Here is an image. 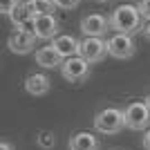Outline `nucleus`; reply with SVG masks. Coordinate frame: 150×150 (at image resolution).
<instances>
[{"label": "nucleus", "mask_w": 150, "mask_h": 150, "mask_svg": "<svg viewBox=\"0 0 150 150\" xmlns=\"http://www.w3.org/2000/svg\"><path fill=\"white\" fill-rule=\"evenodd\" d=\"M110 29L121 34H137L144 29V16L137 5H119L110 16Z\"/></svg>", "instance_id": "nucleus-1"}, {"label": "nucleus", "mask_w": 150, "mask_h": 150, "mask_svg": "<svg viewBox=\"0 0 150 150\" xmlns=\"http://www.w3.org/2000/svg\"><path fill=\"white\" fill-rule=\"evenodd\" d=\"M125 128V114L119 108H103L94 117V130L101 134H117Z\"/></svg>", "instance_id": "nucleus-2"}, {"label": "nucleus", "mask_w": 150, "mask_h": 150, "mask_svg": "<svg viewBox=\"0 0 150 150\" xmlns=\"http://www.w3.org/2000/svg\"><path fill=\"white\" fill-rule=\"evenodd\" d=\"M123 114H125V128L137 132L150 128V108L146 101H132L123 110Z\"/></svg>", "instance_id": "nucleus-3"}, {"label": "nucleus", "mask_w": 150, "mask_h": 150, "mask_svg": "<svg viewBox=\"0 0 150 150\" xmlns=\"http://www.w3.org/2000/svg\"><path fill=\"white\" fill-rule=\"evenodd\" d=\"M90 65H92L90 61H85L81 54H76V56H69V58L63 61L61 74H63V79L69 81V83H83L90 76Z\"/></svg>", "instance_id": "nucleus-4"}, {"label": "nucleus", "mask_w": 150, "mask_h": 150, "mask_svg": "<svg viewBox=\"0 0 150 150\" xmlns=\"http://www.w3.org/2000/svg\"><path fill=\"white\" fill-rule=\"evenodd\" d=\"M134 52H137V45L132 40V34H121L117 31L114 36L108 38V54L114 58H130L134 56Z\"/></svg>", "instance_id": "nucleus-5"}, {"label": "nucleus", "mask_w": 150, "mask_h": 150, "mask_svg": "<svg viewBox=\"0 0 150 150\" xmlns=\"http://www.w3.org/2000/svg\"><path fill=\"white\" fill-rule=\"evenodd\" d=\"M79 54L90 63H99L108 54V40H103V36H85L81 40Z\"/></svg>", "instance_id": "nucleus-6"}, {"label": "nucleus", "mask_w": 150, "mask_h": 150, "mask_svg": "<svg viewBox=\"0 0 150 150\" xmlns=\"http://www.w3.org/2000/svg\"><path fill=\"white\" fill-rule=\"evenodd\" d=\"M110 27V18H105L103 13H90L83 16L81 20V31L85 36H103Z\"/></svg>", "instance_id": "nucleus-7"}, {"label": "nucleus", "mask_w": 150, "mask_h": 150, "mask_svg": "<svg viewBox=\"0 0 150 150\" xmlns=\"http://www.w3.org/2000/svg\"><path fill=\"white\" fill-rule=\"evenodd\" d=\"M7 45H9V50H11L13 54H29V52L36 47V36H34V34H27V31H23V29H16L11 36H9Z\"/></svg>", "instance_id": "nucleus-8"}, {"label": "nucleus", "mask_w": 150, "mask_h": 150, "mask_svg": "<svg viewBox=\"0 0 150 150\" xmlns=\"http://www.w3.org/2000/svg\"><path fill=\"white\" fill-rule=\"evenodd\" d=\"M58 36V20L54 18V13H43L36 16V38L40 40H52Z\"/></svg>", "instance_id": "nucleus-9"}, {"label": "nucleus", "mask_w": 150, "mask_h": 150, "mask_svg": "<svg viewBox=\"0 0 150 150\" xmlns=\"http://www.w3.org/2000/svg\"><path fill=\"white\" fill-rule=\"evenodd\" d=\"M69 150H101V141L94 132L88 130H81V132H74L69 137Z\"/></svg>", "instance_id": "nucleus-10"}, {"label": "nucleus", "mask_w": 150, "mask_h": 150, "mask_svg": "<svg viewBox=\"0 0 150 150\" xmlns=\"http://www.w3.org/2000/svg\"><path fill=\"white\" fill-rule=\"evenodd\" d=\"M63 61H65V58H63L61 54L54 50V45H47V47L36 50V65H40V67H45V69L61 67Z\"/></svg>", "instance_id": "nucleus-11"}, {"label": "nucleus", "mask_w": 150, "mask_h": 150, "mask_svg": "<svg viewBox=\"0 0 150 150\" xmlns=\"http://www.w3.org/2000/svg\"><path fill=\"white\" fill-rule=\"evenodd\" d=\"M54 50L61 54L63 58H69V56H76L79 54V47H81V40H76L74 36L69 34H61V36L54 38Z\"/></svg>", "instance_id": "nucleus-12"}, {"label": "nucleus", "mask_w": 150, "mask_h": 150, "mask_svg": "<svg viewBox=\"0 0 150 150\" xmlns=\"http://www.w3.org/2000/svg\"><path fill=\"white\" fill-rule=\"evenodd\" d=\"M52 88V81L47 74H29L25 81V90L31 94V96H43L47 94Z\"/></svg>", "instance_id": "nucleus-13"}, {"label": "nucleus", "mask_w": 150, "mask_h": 150, "mask_svg": "<svg viewBox=\"0 0 150 150\" xmlns=\"http://www.w3.org/2000/svg\"><path fill=\"white\" fill-rule=\"evenodd\" d=\"M9 18H11V23H13V27H23L25 25V23H29V20H34L36 18V16H34V11H31L29 7L25 5V2H20L18 7H16V9H13L11 13H9Z\"/></svg>", "instance_id": "nucleus-14"}, {"label": "nucleus", "mask_w": 150, "mask_h": 150, "mask_svg": "<svg viewBox=\"0 0 150 150\" xmlns=\"http://www.w3.org/2000/svg\"><path fill=\"white\" fill-rule=\"evenodd\" d=\"M25 5L34 11V16H43V13H54L56 2L54 0H27Z\"/></svg>", "instance_id": "nucleus-15"}, {"label": "nucleus", "mask_w": 150, "mask_h": 150, "mask_svg": "<svg viewBox=\"0 0 150 150\" xmlns=\"http://www.w3.org/2000/svg\"><path fill=\"white\" fill-rule=\"evenodd\" d=\"M36 144L40 146V148L50 150V148H54V146H56V134H54V132H50V130H45V132H40V134L36 137Z\"/></svg>", "instance_id": "nucleus-16"}, {"label": "nucleus", "mask_w": 150, "mask_h": 150, "mask_svg": "<svg viewBox=\"0 0 150 150\" xmlns=\"http://www.w3.org/2000/svg\"><path fill=\"white\" fill-rule=\"evenodd\" d=\"M18 5H20L18 0H0V9H2V13H5V16H9V13H11Z\"/></svg>", "instance_id": "nucleus-17"}, {"label": "nucleus", "mask_w": 150, "mask_h": 150, "mask_svg": "<svg viewBox=\"0 0 150 150\" xmlns=\"http://www.w3.org/2000/svg\"><path fill=\"white\" fill-rule=\"evenodd\" d=\"M139 11L144 16V20H150V0H139Z\"/></svg>", "instance_id": "nucleus-18"}, {"label": "nucleus", "mask_w": 150, "mask_h": 150, "mask_svg": "<svg viewBox=\"0 0 150 150\" xmlns=\"http://www.w3.org/2000/svg\"><path fill=\"white\" fill-rule=\"evenodd\" d=\"M54 2H56V7H61V9H74V7H79L81 0H54Z\"/></svg>", "instance_id": "nucleus-19"}, {"label": "nucleus", "mask_w": 150, "mask_h": 150, "mask_svg": "<svg viewBox=\"0 0 150 150\" xmlns=\"http://www.w3.org/2000/svg\"><path fill=\"white\" fill-rule=\"evenodd\" d=\"M144 148H146V150H150V128L144 132Z\"/></svg>", "instance_id": "nucleus-20"}, {"label": "nucleus", "mask_w": 150, "mask_h": 150, "mask_svg": "<svg viewBox=\"0 0 150 150\" xmlns=\"http://www.w3.org/2000/svg\"><path fill=\"white\" fill-rule=\"evenodd\" d=\"M144 36H146V38L150 40V20H148V23L144 25Z\"/></svg>", "instance_id": "nucleus-21"}, {"label": "nucleus", "mask_w": 150, "mask_h": 150, "mask_svg": "<svg viewBox=\"0 0 150 150\" xmlns=\"http://www.w3.org/2000/svg\"><path fill=\"white\" fill-rule=\"evenodd\" d=\"M0 150H13V146L9 144V141H2V144H0Z\"/></svg>", "instance_id": "nucleus-22"}, {"label": "nucleus", "mask_w": 150, "mask_h": 150, "mask_svg": "<svg viewBox=\"0 0 150 150\" xmlns=\"http://www.w3.org/2000/svg\"><path fill=\"white\" fill-rule=\"evenodd\" d=\"M144 101H146V103H148V108H150V94H148V96H146Z\"/></svg>", "instance_id": "nucleus-23"}, {"label": "nucleus", "mask_w": 150, "mask_h": 150, "mask_svg": "<svg viewBox=\"0 0 150 150\" xmlns=\"http://www.w3.org/2000/svg\"><path fill=\"white\" fill-rule=\"evenodd\" d=\"M96 2H108V0H96Z\"/></svg>", "instance_id": "nucleus-24"}]
</instances>
